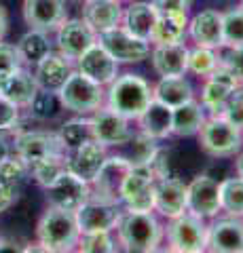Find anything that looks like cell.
I'll return each mask as SVG.
<instances>
[{"mask_svg": "<svg viewBox=\"0 0 243 253\" xmlns=\"http://www.w3.org/2000/svg\"><path fill=\"white\" fill-rule=\"evenodd\" d=\"M119 247L133 253L156 251L165 239V226L152 211H129L123 209L119 224L114 228Z\"/></svg>", "mask_w": 243, "mask_h": 253, "instance_id": "6da1fadb", "label": "cell"}, {"mask_svg": "<svg viewBox=\"0 0 243 253\" xmlns=\"http://www.w3.org/2000/svg\"><path fill=\"white\" fill-rule=\"evenodd\" d=\"M81 230L76 224L74 211L47 207L36 224V241L49 253H64L74 251L78 247Z\"/></svg>", "mask_w": 243, "mask_h": 253, "instance_id": "7a4b0ae2", "label": "cell"}, {"mask_svg": "<svg viewBox=\"0 0 243 253\" xmlns=\"http://www.w3.org/2000/svg\"><path fill=\"white\" fill-rule=\"evenodd\" d=\"M152 101V86L138 74H119L106 89V106L136 121Z\"/></svg>", "mask_w": 243, "mask_h": 253, "instance_id": "3957f363", "label": "cell"}, {"mask_svg": "<svg viewBox=\"0 0 243 253\" xmlns=\"http://www.w3.org/2000/svg\"><path fill=\"white\" fill-rule=\"evenodd\" d=\"M59 106L81 116H91L96 110L106 106V89L99 83L91 81L78 70H74L64 86L57 91Z\"/></svg>", "mask_w": 243, "mask_h": 253, "instance_id": "277c9868", "label": "cell"}, {"mask_svg": "<svg viewBox=\"0 0 243 253\" xmlns=\"http://www.w3.org/2000/svg\"><path fill=\"white\" fill-rule=\"evenodd\" d=\"M197 137L199 148L214 158H231L243 148V131L224 116H207Z\"/></svg>", "mask_w": 243, "mask_h": 253, "instance_id": "5b68a950", "label": "cell"}, {"mask_svg": "<svg viewBox=\"0 0 243 253\" xmlns=\"http://www.w3.org/2000/svg\"><path fill=\"white\" fill-rule=\"evenodd\" d=\"M207 219L184 211L171 217L165 226V241L169 251L178 253H201L207 251Z\"/></svg>", "mask_w": 243, "mask_h": 253, "instance_id": "8992f818", "label": "cell"}, {"mask_svg": "<svg viewBox=\"0 0 243 253\" xmlns=\"http://www.w3.org/2000/svg\"><path fill=\"white\" fill-rule=\"evenodd\" d=\"M121 213H123L121 203L106 201L91 194L74 211V215H76V224L81 234H87V232H114Z\"/></svg>", "mask_w": 243, "mask_h": 253, "instance_id": "52a82bcc", "label": "cell"}, {"mask_svg": "<svg viewBox=\"0 0 243 253\" xmlns=\"http://www.w3.org/2000/svg\"><path fill=\"white\" fill-rule=\"evenodd\" d=\"M154 173L146 163L133 165L121 186V205L129 211H154Z\"/></svg>", "mask_w": 243, "mask_h": 253, "instance_id": "ba28073f", "label": "cell"}, {"mask_svg": "<svg viewBox=\"0 0 243 253\" xmlns=\"http://www.w3.org/2000/svg\"><path fill=\"white\" fill-rule=\"evenodd\" d=\"M97 42L119 63H140L150 55V42L133 36L123 26H114L97 34Z\"/></svg>", "mask_w": 243, "mask_h": 253, "instance_id": "9c48e42d", "label": "cell"}, {"mask_svg": "<svg viewBox=\"0 0 243 253\" xmlns=\"http://www.w3.org/2000/svg\"><path fill=\"white\" fill-rule=\"evenodd\" d=\"M186 211L203 219H214L220 213V181L201 173L186 184Z\"/></svg>", "mask_w": 243, "mask_h": 253, "instance_id": "30bf717a", "label": "cell"}, {"mask_svg": "<svg viewBox=\"0 0 243 253\" xmlns=\"http://www.w3.org/2000/svg\"><path fill=\"white\" fill-rule=\"evenodd\" d=\"M15 154L26 161L28 167L49 156L68 154L57 133L51 131H21L15 135Z\"/></svg>", "mask_w": 243, "mask_h": 253, "instance_id": "8fae6325", "label": "cell"}, {"mask_svg": "<svg viewBox=\"0 0 243 253\" xmlns=\"http://www.w3.org/2000/svg\"><path fill=\"white\" fill-rule=\"evenodd\" d=\"M45 192H47V203L51 207L76 211L91 196V184L66 169L53 184L45 188Z\"/></svg>", "mask_w": 243, "mask_h": 253, "instance_id": "7c38bea8", "label": "cell"}, {"mask_svg": "<svg viewBox=\"0 0 243 253\" xmlns=\"http://www.w3.org/2000/svg\"><path fill=\"white\" fill-rule=\"evenodd\" d=\"M91 129H93V139L104 144L106 148H119L125 146L133 137V131L129 126V118L121 116L119 112H114L112 108L101 106L96 110L91 116Z\"/></svg>", "mask_w": 243, "mask_h": 253, "instance_id": "4fadbf2b", "label": "cell"}, {"mask_svg": "<svg viewBox=\"0 0 243 253\" xmlns=\"http://www.w3.org/2000/svg\"><path fill=\"white\" fill-rule=\"evenodd\" d=\"M97 42V34L91 30V26L83 17L78 19H64L55 30V44L61 55L76 61L81 55Z\"/></svg>", "mask_w": 243, "mask_h": 253, "instance_id": "5bb4252c", "label": "cell"}, {"mask_svg": "<svg viewBox=\"0 0 243 253\" xmlns=\"http://www.w3.org/2000/svg\"><path fill=\"white\" fill-rule=\"evenodd\" d=\"M133 163L127 156H108L104 167L99 169L96 179L91 181V194L106 201L121 203V186L127 173L131 171Z\"/></svg>", "mask_w": 243, "mask_h": 253, "instance_id": "9a60e30c", "label": "cell"}, {"mask_svg": "<svg viewBox=\"0 0 243 253\" xmlns=\"http://www.w3.org/2000/svg\"><path fill=\"white\" fill-rule=\"evenodd\" d=\"M207 251L243 253V217H214L207 226Z\"/></svg>", "mask_w": 243, "mask_h": 253, "instance_id": "2e32d148", "label": "cell"}, {"mask_svg": "<svg viewBox=\"0 0 243 253\" xmlns=\"http://www.w3.org/2000/svg\"><path fill=\"white\" fill-rule=\"evenodd\" d=\"M74 63H76L78 72L91 78V81L99 83L101 86H108L116 76H119V61H116L99 42L91 44Z\"/></svg>", "mask_w": 243, "mask_h": 253, "instance_id": "e0dca14e", "label": "cell"}, {"mask_svg": "<svg viewBox=\"0 0 243 253\" xmlns=\"http://www.w3.org/2000/svg\"><path fill=\"white\" fill-rule=\"evenodd\" d=\"M239 83L231 72L218 66L207 78H203V89H201V106L205 108L207 116H218L224 108V101L229 95L237 89Z\"/></svg>", "mask_w": 243, "mask_h": 253, "instance_id": "ac0fdd59", "label": "cell"}, {"mask_svg": "<svg viewBox=\"0 0 243 253\" xmlns=\"http://www.w3.org/2000/svg\"><path fill=\"white\" fill-rule=\"evenodd\" d=\"M110 156L108 154V148L99 141L91 139L87 144L78 146L74 150L68 152V158H66V165H68V171H72L74 175H78L85 181H91L96 179V175L99 173V169L104 167L106 158Z\"/></svg>", "mask_w": 243, "mask_h": 253, "instance_id": "d6986e66", "label": "cell"}, {"mask_svg": "<svg viewBox=\"0 0 243 253\" xmlns=\"http://www.w3.org/2000/svg\"><path fill=\"white\" fill-rule=\"evenodd\" d=\"M23 21L32 30L55 32L59 23L66 19L64 0H23Z\"/></svg>", "mask_w": 243, "mask_h": 253, "instance_id": "ffe728a7", "label": "cell"}, {"mask_svg": "<svg viewBox=\"0 0 243 253\" xmlns=\"http://www.w3.org/2000/svg\"><path fill=\"white\" fill-rule=\"evenodd\" d=\"M72 72H74V61L68 59L66 55H61L59 51L57 53L51 51L34 66V78L38 89L51 93H57Z\"/></svg>", "mask_w": 243, "mask_h": 253, "instance_id": "44dd1931", "label": "cell"}, {"mask_svg": "<svg viewBox=\"0 0 243 253\" xmlns=\"http://www.w3.org/2000/svg\"><path fill=\"white\" fill-rule=\"evenodd\" d=\"M154 211L167 219L186 211V184L182 179L165 175L154 181Z\"/></svg>", "mask_w": 243, "mask_h": 253, "instance_id": "7402d4cb", "label": "cell"}, {"mask_svg": "<svg viewBox=\"0 0 243 253\" xmlns=\"http://www.w3.org/2000/svg\"><path fill=\"white\" fill-rule=\"evenodd\" d=\"M152 68L159 76H182L188 72V44L186 42H167L152 44L150 51Z\"/></svg>", "mask_w": 243, "mask_h": 253, "instance_id": "603a6c76", "label": "cell"}, {"mask_svg": "<svg viewBox=\"0 0 243 253\" xmlns=\"http://www.w3.org/2000/svg\"><path fill=\"white\" fill-rule=\"evenodd\" d=\"M188 36L194 44L218 49L222 41V13L216 9L199 11L194 17L188 19Z\"/></svg>", "mask_w": 243, "mask_h": 253, "instance_id": "cb8c5ba5", "label": "cell"}, {"mask_svg": "<svg viewBox=\"0 0 243 253\" xmlns=\"http://www.w3.org/2000/svg\"><path fill=\"white\" fill-rule=\"evenodd\" d=\"M83 19L89 23L96 34L110 30L114 26H121L123 2H119V0H85Z\"/></svg>", "mask_w": 243, "mask_h": 253, "instance_id": "d4e9b609", "label": "cell"}, {"mask_svg": "<svg viewBox=\"0 0 243 253\" xmlns=\"http://www.w3.org/2000/svg\"><path fill=\"white\" fill-rule=\"evenodd\" d=\"M159 13L152 6V2H142V0H131V2L123 9V21L121 26L125 30H129L133 36L144 38V41L150 42L152 30Z\"/></svg>", "mask_w": 243, "mask_h": 253, "instance_id": "484cf974", "label": "cell"}, {"mask_svg": "<svg viewBox=\"0 0 243 253\" xmlns=\"http://www.w3.org/2000/svg\"><path fill=\"white\" fill-rule=\"evenodd\" d=\"M171 112H174V110L169 106L161 104L159 99L152 97V101L146 106L144 112L136 118L140 131L156 141L167 139L171 135Z\"/></svg>", "mask_w": 243, "mask_h": 253, "instance_id": "4316f807", "label": "cell"}, {"mask_svg": "<svg viewBox=\"0 0 243 253\" xmlns=\"http://www.w3.org/2000/svg\"><path fill=\"white\" fill-rule=\"evenodd\" d=\"M171 135L176 137H193L197 135L199 129L203 126L207 118L205 108L201 106V101H186V104L171 108Z\"/></svg>", "mask_w": 243, "mask_h": 253, "instance_id": "83f0119b", "label": "cell"}, {"mask_svg": "<svg viewBox=\"0 0 243 253\" xmlns=\"http://www.w3.org/2000/svg\"><path fill=\"white\" fill-rule=\"evenodd\" d=\"M152 97L169 108H178L186 101L194 99L193 84L182 76H161L159 83L152 86Z\"/></svg>", "mask_w": 243, "mask_h": 253, "instance_id": "f1b7e54d", "label": "cell"}, {"mask_svg": "<svg viewBox=\"0 0 243 253\" xmlns=\"http://www.w3.org/2000/svg\"><path fill=\"white\" fill-rule=\"evenodd\" d=\"M36 91H38L36 78L26 66L19 68L17 72H13L9 78H4V81L0 83V93H2L4 97H9L11 101H15L19 108H28V104L32 101Z\"/></svg>", "mask_w": 243, "mask_h": 253, "instance_id": "f546056e", "label": "cell"}, {"mask_svg": "<svg viewBox=\"0 0 243 253\" xmlns=\"http://www.w3.org/2000/svg\"><path fill=\"white\" fill-rule=\"evenodd\" d=\"M188 36V13H159L150 36L152 44L184 42Z\"/></svg>", "mask_w": 243, "mask_h": 253, "instance_id": "4dcf8cb0", "label": "cell"}, {"mask_svg": "<svg viewBox=\"0 0 243 253\" xmlns=\"http://www.w3.org/2000/svg\"><path fill=\"white\" fill-rule=\"evenodd\" d=\"M17 51H19L26 66H36L45 55H49L53 51V46H51V41H49V34H47V32L30 28V32H26V34L19 38Z\"/></svg>", "mask_w": 243, "mask_h": 253, "instance_id": "1f68e13d", "label": "cell"}, {"mask_svg": "<svg viewBox=\"0 0 243 253\" xmlns=\"http://www.w3.org/2000/svg\"><path fill=\"white\" fill-rule=\"evenodd\" d=\"M57 135H59L61 144H64V148L68 150V152L78 148V146H83V144H87V141L93 139V129H91L89 116L76 114L74 118H70V121H66L59 126Z\"/></svg>", "mask_w": 243, "mask_h": 253, "instance_id": "d6a6232c", "label": "cell"}, {"mask_svg": "<svg viewBox=\"0 0 243 253\" xmlns=\"http://www.w3.org/2000/svg\"><path fill=\"white\" fill-rule=\"evenodd\" d=\"M220 211L224 215L243 217V179L226 177L220 181Z\"/></svg>", "mask_w": 243, "mask_h": 253, "instance_id": "836d02e7", "label": "cell"}, {"mask_svg": "<svg viewBox=\"0 0 243 253\" xmlns=\"http://www.w3.org/2000/svg\"><path fill=\"white\" fill-rule=\"evenodd\" d=\"M66 158H68V154H57V156H49V158H43V161L34 163L32 167H30V173H32V177L36 179V184L43 188L53 184V181L68 169Z\"/></svg>", "mask_w": 243, "mask_h": 253, "instance_id": "e575fe53", "label": "cell"}, {"mask_svg": "<svg viewBox=\"0 0 243 253\" xmlns=\"http://www.w3.org/2000/svg\"><path fill=\"white\" fill-rule=\"evenodd\" d=\"M218 68V53L209 46L194 44L193 49L188 46V72H193L199 78H207Z\"/></svg>", "mask_w": 243, "mask_h": 253, "instance_id": "d590c367", "label": "cell"}, {"mask_svg": "<svg viewBox=\"0 0 243 253\" xmlns=\"http://www.w3.org/2000/svg\"><path fill=\"white\" fill-rule=\"evenodd\" d=\"M28 173H30V167L17 154H6L2 161H0V184L2 186L19 190Z\"/></svg>", "mask_w": 243, "mask_h": 253, "instance_id": "8d00e7d4", "label": "cell"}, {"mask_svg": "<svg viewBox=\"0 0 243 253\" xmlns=\"http://www.w3.org/2000/svg\"><path fill=\"white\" fill-rule=\"evenodd\" d=\"M78 251L85 253H114L119 251V241L112 236V232H87L78 239Z\"/></svg>", "mask_w": 243, "mask_h": 253, "instance_id": "74e56055", "label": "cell"}, {"mask_svg": "<svg viewBox=\"0 0 243 253\" xmlns=\"http://www.w3.org/2000/svg\"><path fill=\"white\" fill-rule=\"evenodd\" d=\"M222 44H243V6L222 13Z\"/></svg>", "mask_w": 243, "mask_h": 253, "instance_id": "f35d334b", "label": "cell"}, {"mask_svg": "<svg viewBox=\"0 0 243 253\" xmlns=\"http://www.w3.org/2000/svg\"><path fill=\"white\" fill-rule=\"evenodd\" d=\"M216 53L218 66L231 72L239 83H243V44H220Z\"/></svg>", "mask_w": 243, "mask_h": 253, "instance_id": "ab89813d", "label": "cell"}, {"mask_svg": "<svg viewBox=\"0 0 243 253\" xmlns=\"http://www.w3.org/2000/svg\"><path fill=\"white\" fill-rule=\"evenodd\" d=\"M57 106H59V99H57V93H51V91H45V89H38L36 95L32 97V101L28 104L30 112H32L36 118H49L57 112Z\"/></svg>", "mask_w": 243, "mask_h": 253, "instance_id": "60d3db41", "label": "cell"}, {"mask_svg": "<svg viewBox=\"0 0 243 253\" xmlns=\"http://www.w3.org/2000/svg\"><path fill=\"white\" fill-rule=\"evenodd\" d=\"M23 66H26V63H23L21 55L17 51V44H9V42L0 41V83Z\"/></svg>", "mask_w": 243, "mask_h": 253, "instance_id": "b9f144b4", "label": "cell"}, {"mask_svg": "<svg viewBox=\"0 0 243 253\" xmlns=\"http://www.w3.org/2000/svg\"><path fill=\"white\" fill-rule=\"evenodd\" d=\"M218 116H224L229 123H233L235 126H239L243 131V84H239L237 89L229 95V99L224 101L222 112Z\"/></svg>", "mask_w": 243, "mask_h": 253, "instance_id": "7bdbcfd3", "label": "cell"}, {"mask_svg": "<svg viewBox=\"0 0 243 253\" xmlns=\"http://www.w3.org/2000/svg\"><path fill=\"white\" fill-rule=\"evenodd\" d=\"M19 106L0 93V131H13L19 123Z\"/></svg>", "mask_w": 243, "mask_h": 253, "instance_id": "ee69618b", "label": "cell"}, {"mask_svg": "<svg viewBox=\"0 0 243 253\" xmlns=\"http://www.w3.org/2000/svg\"><path fill=\"white\" fill-rule=\"evenodd\" d=\"M156 13H188L193 0H150Z\"/></svg>", "mask_w": 243, "mask_h": 253, "instance_id": "f6af8a7d", "label": "cell"}, {"mask_svg": "<svg viewBox=\"0 0 243 253\" xmlns=\"http://www.w3.org/2000/svg\"><path fill=\"white\" fill-rule=\"evenodd\" d=\"M19 190L17 188H9L0 184V213H4L6 209H11L15 203H17Z\"/></svg>", "mask_w": 243, "mask_h": 253, "instance_id": "bcb514c9", "label": "cell"}, {"mask_svg": "<svg viewBox=\"0 0 243 253\" xmlns=\"http://www.w3.org/2000/svg\"><path fill=\"white\" fill-rule=\"evenodd\" d=\"M6 32H9V13H6L4 4L0 2V41H4Z\"/></svg>", "mask_w": 243, "mask_h": 253, "instance_id": "7dc6e473", "label": "cell"}, {"mask_svg": "<svg viewBox=\"0 0 243 253\" xmlns=\"http://www.w3.org/2000/svg\"><path fill=\"white\" fill-rule=\"evenodd\" d=\"M0 251H23V247H17V243L0 239Z\"/></svg>", "mask_w": 243, "mask_h": 253, "instance_id": "c3c4849f", "label": "cell"}, {"mask_svg": "<svg viewBox=\"0 0 243 253\" xmlns=\"http://www.w3.org/2000/svg\"><path fill=\"white\" fill-rule=\"evenodd\" d=\"M6 154H11V148H9V139H6L2 133H0V161L6 156Z\"/></svg>", "mask_w": 243, "mask_h": 253, "instance_id": "681fc988", "label": "cell"}, {"mask_svg": "<svg viewBox=\"0 0 243 253\" xmlns=\"http://www.w3.org/2000/svg\"><path fill=\"white\" fill-rule=\"evenodd\" d=\"M235 173H237V177L243 179V152L241 150L237 152V161H235Z\"/></svg>", "mask_w": 243, "mask_h": 253, "instance_id": "f907efd6", "label": "cell"}, {"mask_svg": "<svg viewBox=\"0 0 243 253\" xmlns=\"http://www.w3.org/2000/svg\"><path fill=\"white\" fill-rule=\"evenodd\" d=\"M119 2H131V0H119Z\"/></svg>", "mask_w": 243, "mask_h": 253, "instance_id": "816d5d0a", "label": "cell"}, {"mask_svg": "<svg viewBox=\"0 0 243 253\" xmlns=\"http://www.w3.org/2000/svg\"><path fill=\"white\" fill-rule=\"evenodd\" d=\"M76 2H85V0H76Z\"/></svg>", "mask_w": 243, "mask_h": 253, "instance_id": "f5cc1de1", "label": "cell"}, {"mask_svg": "<svg viewBox=\"0 0 243 253\" xmlns=\"http://www.w3.org/2000/svg\"><path fill=\"white\" fill-rule=\"evenodd\" d=\"M241 6H243V0H241Z\"/></svg>", "mask_w": 243, "mask_h": 253, "instance_id": "db71d44e", "label": "cell"}]
</instances>
